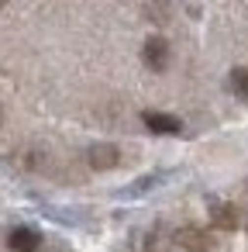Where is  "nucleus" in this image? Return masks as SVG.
Returning a JSON list of instances; mask_svg holds the SVG:
<instances>
[{"label": "nucleus", "instance_id": "1", "mask_svg": "<svg viewBox=\"0 0 248 252\" xmlns=\"http://www.w3.org/2000/svg\"><path fill=\"white\" fill-rule=\"evenodd\" d=\"M141 59H145V66H148L152 73H162V69L169 66V42L159 38V35H152V38L141 45Z\"/></svg>", "mask_w": 248, "mask_h": 252}, {"label": "nucleus", "instance_id": "2", "mask_svg": "<svg viewBox=\"0 0 248 252\" xmlns=\"http://www.w3.org/2000/svg\"><path fill=\"white\" fill-rule=\"evenodd\" d=\"M7 245H11V252H38V249H42V235H38L35 228L21 224V228H14V231L7 235Z\"/></svg>", "mask_w": 248, "mask_h": 252}, {"label": "nucleus", "instance_id": "3", "mask_svg": "<svg viewBox=\"0 0 248 252\" xmlns=\"http://www.w3.org/2000/svg\"><path fill=\"white\" fill-rule=\"evenodd\" d=\"M176 242L183 249H190V252H214V238L207 231H200V228H179L176 231Z\"/></svg>", "mask_w": 248, "mask_h": 252}, {"label": "nucleus", "instance_id": "4", "mask_svg": "<svg viewBox=\"0 0 248 252\" xmlns=\"http://www.w3.org/2000/svg\"><path fill=\"white\" fill-rule=\"evenodd\" d=\"M141 121H145L155 135H179V131H183V121H179V118H172V114L145 111V114H141Z\"/></svg>", "mask_w": 248, "mask_h": 252}, {"label": "nucleus", "instance_id": "5", "mask_svg": "<svg viewBox=\"0 0 248 252\" xmlns=\"http://www.w3.org/2000/svg\"><path fill=\"white\" fill-rule=\"evenodd\" d=\"M210 221H214V228L234 231V228H241V211L234 204H214L210 207Z\"/></svg>", "mask_w": 248, "mask_h": 252}, {"label": "nucleus", "instance_id": "6", "mask_svg": "<svg viewBox=\"0 0 248 252\" xmlns=\"http://www.w3.org/2000/svg\"><path fill=\"white\" fill-rule=\"evenodd\" d=\"M117 159H121V152H117L114 145H93V149L86 152V162H90L93 169H110V166H117Z\"/></svg>", "mask_w": 248, "mask_h": 252}, {"label": "nucleus", "instance_id": "7", "mask_svg": "<svg viewBox=\"0 0 248 252\" xmlns=\"http://www.w3.org/2000/svg\"><path fill=\"white\" fill-rule=\"evenodd\" d=\"M131 252H165V242L159 238V231H141V235H135Z\"/></svg>", "mask_w": 248, "mask_h": 252}, {"label": "nucleus", "instance_id": "8", "mask_svg": "<svg viewBox=\"0 0 248 252\" xmlns=\"http://www.w3.org/2000/svg\"><path fill=\"white\" fill-rule=\"evenodd\" d=\"M227 83H231V90H234L241 100H248V69H241V66L231 69V80H227Z\"/></svg>", "mask_w": 248, "mask_h": 252}, {"label": "nucleus", "instance_id": "9", "mask_svg": "<svg viewBox=\"0 0 248 252\" xmlns=\"http://www.w3.org/2000/svg\"><path fill=\"white\" fill-rule=\"evenodd\" d=\"M4 4H7V0H0V7H4Z\"/></svg>", "mask_w": 248, "mask_h": 252}, {"label": "nucleus", "instance_id": "10", "mask_svg": "<svg viewBox=\"0 0 248 252\" xmlns=\"http://www.w3.org/2000/svg\"><path fill=\"white\" fill-rule=\"evenodd\" d=\"M0 121H4V111H0Z\"/></svg>", "mask_w": 248, "mask_h": 252}]
</instances>
